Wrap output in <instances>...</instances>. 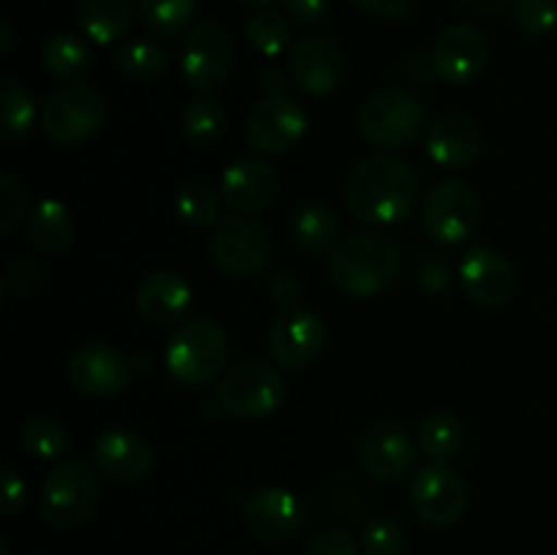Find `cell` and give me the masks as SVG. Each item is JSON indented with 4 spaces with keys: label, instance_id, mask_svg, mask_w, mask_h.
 <instances>
[{
    "label": "cell",
    "instance_id": "cell-1",
    "mask_svg": "<svg viewBox=\"0 0 557 555\" xmlns=\"http://www.w3.org/2000/svg\"><path fill=\"white\" fill-rule=\"evenodd\" d=\"M419 183L413 169L397 156H373L359 163L346 183V207L357 221L392 226L411 215Z\"/></svg>",
    "mask_w": 557,
    "mask_h": 555
},
{
    "label": "cell",
    "instance_id": "cell-2",
    "mask_svg": "<svg viewBox=\"0 0 557 555\" xmlns=\"http://www.w3.org/2000/svg\"><path fill=\"white\" fill-rule=\"evenodd\" d=\"M400 270L403 250L386 234L359 232L351 237H341L326 259L332 286L354 299L386 292L400 278Z\"/></svg>",
    "mask_w": 557,
    "mask_h": 555
},
{
    "label": "cell",
    "instance_id": "cell-3",
    "mask_svg": "<svg viewBox=\"0 0 557 555\" xmlns=\"http://www.w3.org/2000/svg\"><path fill=\"white\" fill-rule=\"evenodd\" d=\"M228 351V335L218 321H183L169 337L166 370L183 386H207L226 368Z\"/></svg>",
    "mask_w": 557,
    "mask_h": 555
},
{
    "label": "cell",
    "instance_id": "cell-4",
    "mask_svg": "<svg viewBox=\"0 0 557 555\" xmlns=\"http://www.w3.org/2000/svg\"><path fill=\"white\" fill-rule=\"evenodd\" d=\"M101 479L85 460H65L44 477L38 511L58 531H71L92 517L101 504Z\"/></svg>",
    "mask_w": 557,
    "mask_h": 555
},
{
    "label": "cell",
    "instance_id": "cell-5",
    "mask_svg": "<svg viewBox=\"0 0 557 555\" xmlns=\"http://www.w3.org/2000/svg\"><path fill=\"white\" fill-rule=\"evenodd\" d=\"M428 112L406 87H379L357 109V128L375 147H406L422 134Z\"/></svg>",
    "mask_w": 557,
    "mask_h": 555
},
{
    "label": "cell",
    "instance_id": "cell-6",
    "mask_svg": "<svg viewBox=\"0 0 557 555\" xmlns=\"http://www.w3.org/2000/svg\"><path fill=\"white\" fill-rule=\"evenodd\" d=\"M107 123V98L92 85H63L44 101V134L58 145H82Z\"/></svg>",
    "mask_w": 557,
    "mask_h": 555
},
{
    "label": "cell",
    "instance_id": "cell-7",
    "mask_svg": "<svg viewBox=\"0 0 557 555\" xmlns=\"http://www.w3.org/2000/svg\"><path fill=\"white\" fill-rule=\"evenodd\" d=\"M286 400V381L281 370L267 362L232 365L218 386V403L237 419H261L275 414Z\"/></svg>",
    "mask_w": 557,
    "mask_h": 555
},
{
    "label": "cell",
    "instance_id": "cell-8",
    "mask_svg": "<svg viewBox=\"0 0 557 555\" xmlns=\"http://www.w3.org/2000/svg\"><path fill=\"white\" fill-rule=\"evenodd\" d=\"M210 256L223 275L248 281L272 261V237L261 223L245 215H228L212 229Z\"/></svg>",
    "mask_w": 557,
    "mask_h": 555
},
{
    "label": "cell",
    "instance_id": "cell-9",
    "mask_svg": "<svg viewBox=\"0 0 557 555\" xmlns=\"http://www.w3.org/2000/svg\"><path fill=\"white\" fill-rule=\"evenodd\" d=\"M232 38L221 22L212 20L196 22L180 49L183 79L199 92H212L226 85L228 74H232Z\"/></svg>",
    "mask_w": 557,
    "mask_h": 555
},
{
    "label": "cell",
    "instance_id": "cell-10",
    "mask_svg": "<svg viewBox=\"0 0 557 555\" xmlns=\"http://www.w3.org/2000/svg\"><path fill=\"white\" fill-rule=\"evenodd\" d=\"M482 205L476 190L462 180H444L433 185L422 205V223L441 245H460L476 232Z\"/></svg>",
    "mask_w": 557,
    "mask_h": 555
},
{
    "label": "cell",
    "instance_id": "cell-11",
    "mask_svg": "<svg viewBox=\"0 0 557 555\" xmlns=\"http://www.w3.org/2000/svg\"><path fill=\"white\" fill-rule=\"evenodd\" d=\"M411 509L433 528H449L460 522L468 506V490L460 473L446 462H428L413 473Z\"/></svg>",
    "mask_w": 557,
    "mask_h": 555
},
{
    "label": "cell",
    "instance_id": "cell-12",
    "mask_svg": "<svg viewBox=\"0 0 557 555\" xmlns=\"http://www.w3.org/2000/svg\"><path fill=\"white\" fill-rule=\"evenodd\" d=\"M308 131V118L292 96H267L250 112L245 136L261 156H283L294 150Z\"/></svg>",
    "mask_w": 557,
    "mask_h": 555
},
{
    "label": "cell",
    "instance_id": "cell-13",
    "mask_svg": "<svg viewBox=\"0 0 557 555\" xmlns=\"http://www.w3.org/2000/svg\"><path fill=\"white\" fill-rule=\"evenodd\" d=\"M243 522L259 542H292L305 526V506L292 490L259 488L245 498Z\"/></svg>",
    "mask_w": 557,
    "mask_h": 555
},
{
    "label": "cell",
    "instance_id": "cell-14",
    "mask_svg": "<svg viewBox=\"0 0 557 555\" xmlns=\"http://www.w3.org/2000/svg\"><path fill=\"white\" fill-rule=\"evenodd\" d=\"M131 359L103 341L82 343L69 359V379L82 395L114 397L131 384Z\"/></svg>",
    "mask_w": 557,
    "mask_h": 555
},
{
    "label": "cell",
    "instance_id": "cell-15",
    "mask_svg": "<svg viewBox=\"0 0 557 555\" xmlns=\"http://www.w3.org/2000/svg\"><path fill=\"white\" fill-rule=\"evenodd\" d=\"M435 65V76L446 85H468L487 69L490 44L487 36L476 25H449L433 44L430 52Z\"/></svg>",
    "mask_w": 557,
    "mask_h": 555
},
{
    "label": "cell",
    "instance_id": "cell-16",
    "mask_svg": "<svg viewBox=\"0 0 557 555\" xmlns=\"http://www.w3.org/2000/svg\"><path fill=\"white\" fill-rule=\"evenodd\" d=\"M326 341V326L315 310L299 308L292 313H281L272 324L267 348L275 365L283 370H302L313 365Z\"/></svg>",
    "mask_w": 557,
    "mask_h": 555
},
{
    "label": "cell",
    "instance_id": "cell-17",
    "mask_svg": "<svg viewBox=\"0 0 557 555\" xmlns=\"http://www.w3.org/2000/svg\"><path fill=\"white\" fill-rule=\"evenodd\" d=\"M92 466L114 482H139L156 466V449L139 433L125 428L103 430L92 441Z\"/></svg>",
    "mask_w": 557,
    "mask_h": 555
},
{
    "label": "cell",
    "instance_id": "cell-18",
    "mask_svg": "<svg viewBox=\"0 0 557 555\" xmlns=\"http://www.w3.org/2000/svg\"><path fill=\"white\" fill-rule=\"evenodd\" d=\"M457 278H460L466 297L482 308H500L509 303L517 288L515 270L493 248L468 250L457 267Z\"/></svg>",
    "mask_w": 557,
    "mask_h": 555
},
{
    "label": "cell",
    "instance_id": "cell-19",
    "mask_svg": "<svg viewBox=\"0 0 557 555\" xmlns=\"http://www.w3.org/2000/svg\"><path fill=\"white\" fill-rule=\"evenodd\" d=\"M413 439L397 422L373 424L359 441V462L375 482H400L413 468Z\"/></svg>",
    "mask_w": 557,
    "mask_h": 555
},
{
    "label": "cell",
    "instance_id": "cell-20",
    "mask_svg": "<svg viewBox=\"0 0 557 555\" xmlns=\"http://www.w3.org/2000/svg\"><path fill=\"white\" fill-rule=\"evenodd\" d=\"M292 76L310 96H330L346 79V58L332 38L313 33L294 47Z\"/></svg>",
    "mask_w": 557,
    "mask_h": 555
},
{
    "label": "cell",
    "instance_id": "cell-21",
    "mask_svg": "<svg viewBox=\"0 0 557 555\" xmlns=\"http://www.w3.org/2000/svg\"><path fill=\"white\" fill-rule=\"evenodd\" d=\"M281 180H277L275 169L259 158H239V161L228 163L221 174V196L234 212L248 215V212H259L275 201Z\"/></svg>",
    "mask_w": 557,
    "mask_h": 555
},
{
    "label": "cell",
    "instance_id": "cell-22",
    "mask_svg": "<svg viewBox=\"0 0 557 555\" xmlns=\"http://www.w3.org/2000/svg\"><path fill=\"white\" fill-rule=\"evenodd\" d=\"M428 156L441 169H466L482 156V128L468 114H444L428 128Z\"/></svg>",
    "mask_w": 557,
    "mask_h": 555
},
{
    "label": "cell",
    "instance_id": "cell-23",
    "mask_svg": "<svg viewBox=\"0 0 557 555\" xmlns=\"http://www.w3.org/2000/svg\"><path fill=\"white\" fill-rule=\"evenodd\" d=\"M190 303H194V288L180 272L172 270L150 272L136 288V308L145 316V321L158 326H172L183 321Z\"/></svg>",
    "mask_w": 557,
    "mask_h": 555
},
{
    "label": "cell",
    "instance_id": "cell-24",
    "mask_svg": "<svg viewBox=\"0 0 557 555\" xmlns=\"http://www.w3.org/2000/svg\"><path fill=\"white\" fill-rule=\"evenodd\" d=\"M134 20L131 0H79L76 22L96 44H114L128 33Z\"/></svg>",
    "mask_w": 557,
    "mask_h": 555
},
{
    "label": "cell",
    "instance_id": "cell-25",
    "mask_svg": "<svg viewBox=\"0 0 557 555\" xmlns=\"http://www.w3.org/2000/svg\"><path fill=\"white\" fill-rule=\"evenodd\" d=\"M292 237L308 254H326L341 243V221L332 207L308 201L292 215Z\"/></svg>",
    "mask_w": 557,
    "mask_h": 555
},
{
    "label": "cell",
    "instance_id": "cell-26",
    "mask_svg": "<svg viewBox=\"0 0 557 555\" xmlns=\"http://www.w3.org/2000/svg\"><path fill=\"white\" fill-rule=\"evenodd\" d=\"M36 120L38 109L30 92L22 87V82L5 74L0 79V136H3V141H9V145L25 141L36 128Z\"/></svg>",
    "mask_w": 557,
    "mask_h": 555
},
{
    "label": "cell",
    "instance_id": "cell-27",
    "mask_svg": "<svg viewBox=\"0 0 557 555\" xmlns=\"http://www.w3.org/2000/svg\"><path fill=\"white\" fill-rule=\"evenodd\" d=\"M30 239L44 254H63L74 239V218L58 199L36 201L30 212Z\"/></svg>",
    "mask_w": 557,
    "mask_h": 555
},
{
    "label": "cell",
    "instance_id": "cell-28",
    "mask_svg": "<svg viewBox=\"0 0 557 555\" xmlns=\"http://www.w3.org/2000/svg\"><path fill=\"white\" fill-rule=\"evenodd\" d=\"M41 60L49 74L58 76V79H79L90 71L92 54L85 38H79L76 33L60 30L47 38L41 49Z\"/></svg>",
    "mask_w": 557,
    "mask_h": 555
},
{
    "label": "cell",
    "instance_id": "cell-29",
    "mask_svg": "<svg viewBox=\"0 0 557 555\" xmlns=\"http://www.w3.org/2000/svg\"><path fill=\"white\" fill-rule=\"evenodd\" d=\"M462 446L460 419L449 411H433L419 424V449L433 462L455 460Z\"/></svg>",
    "mask_w": 557,
    "mask_h": 555
},
{
    "label": "cell",
    "instance_id": "cell-30",
    "mask_svg": "<svg viewBox=\"0 0 557 555\" xmlns=\"http://www.w3.org/2000/svg\"><path fill=\"white\" fill-rule=\"evenodd\" d=\"M223 196L205 183H188L174 196V210L188 229H215L221 218Z\"/></svg>",
    "mask_w": 557,
    "mask_h": 555
},
{
    "label": "cell",
    "instance_id": "cell-31",
    "mask_svg": "<svg viewBox=\"0 0 557 555\" xmlns=\"http://www.w3.org/2000/svg\"><path fill=\"white\" fill-rule=\"evenodd\" d=\"M20 446L33 460H54L71 449V439L58 419L33 417L22 424Z\"/></svg>",
    "mask_w": 557,
    "mask_h": 555
},
{
    "label": "cell",
    "instance_id": "cell-32",
    "mask_svg": "<svg viewBox=\"0 0 557 555\" xmlns=\"http://www.w3.org/2000/svg\"><path fill=\"white\" fill-rule=\"evenodd\" d=\"M226 128V112L221 103L210 96L194 98L183 112V134L190 145L210 147L215 145Z\"/></svg>",
    "mask_w": 557,
    "mask_h": 555
},
{
    "label": "cell",
    "instance_id": "cell-33",
    "mask_svg": "<svg viewBox=\"0 0 557 555\" xmlns=\"http://www.w3.org/2000/svg\"><path fill=\"white\" fill-rule=\"evenodd\" d=\"M166 52L161 44L156 41H125L123 47L114 52V65L123 71L125 76L136 82H152L166 71Z\"/></svg>",
    "mask_w": 557,
    "mask_h": 555
},
{
    "label": "cell",
    "instance_id": "cell-34",
    "mask_svg": "<svg viewBox=\"0 0 557 555\" xmlns=\"http://www.w3.org/2000/svg\"><path fill=\"white\" fill-rule=\"evenodd\" d=\"M196 0H139V16L156 36H177L190 25Z\"/></svg>",
    "mask_w": 557,
    "mask_h": 555
},
{
    "label": "cell",
    "instance_id": "cell-35",
    "mask_svg": "<svg viewBox=\"0 0 557 555\" xmlns=\"http://www.w3.org/2000/svg\"><path fill=\"white\" fill-rule=\"evenodd\" d=\"M245 36H248L250 47L256 49L264 58H275L292 41V27L275 11H259L256 16H250L248 27H245Z\"/></svg>",
    "mask_w": 557,
    "mask_h": 555
},
{
    "label": "cell",
    "instance_id": "cell-36",
    "mask_svg": "<svg viewBox=\"0 0 557 555\" xmlns=\"http://www.w3.org/2000/svg\"><path fill=\"white\" fill-rule=\"evenodd\" d=\"M362 553L364 555H403L408 547V536L403 526L392 517H373L362 528Z\"/></svg>",
    "mask_w": 557,
    "mask_h": 555
},
{
    "label": "cell",
    "instance_id": "cell-37",
    "mask_svg": "<svg viewBox=\"0 0 557 555\" xmlns=\"http://www.w3.org/2000/svg\"><path fill=\"white\" fill-rule=\"evenodd\" d=\"M511 16L528 38H544L557 27V0H517Z\"/></svg>",
    "mask_w": 557,
    "mask_h": 555
},
{
    "label": "cell",
    "instance_id": "cell-38",
    "mask_svg": "<svg viewBox=\"0 0 557 555\" xmlns=\"http://www.w3.org/2000/svg\"><path fill=\"white\" fill-rule=\"evenodd\" d=\"M27 194L22 180H16L11 172L0 174V234H11L16 223L25 215Z\"/></svg>",
    "mask_w": 557,
    "mask_h": 555
},
{
    "label": "cell",
    "instance_id": "cell-39",
    "mask_svg": "<svg viewBox=\"0 0 557 555\" xmlns=\"http://www.w3.org/2000/svg\"><path fill=\"white\" fill-rule=\"evenodd\" d=\"M44 286V270L33 259H14L5 270L3 292H11L14 297H33Z\"/></svg>",
    "mask_w": 557,
    "mask_h": 555
},
{
    "label": "cell",
    "instance_id": "cell-40",
    "mask_svg": "<svg viewBox=\"0 0 557 555\" xmlns=\"http://www.w3.org/2000/svg\"><path fill=\"white\" fill-rule=\"evenodd\" d=\"M417 275H419V283H422L424 292L438 294V292H444V288L451 283V278H455V267H451V261L446 259V256L424 254L422 259H419Z\"/></svg>",
    "mask_w": 557,
    "mask_h": 555
},
{
    "label": "cell",
    "instance_id": "cell-41",
    "mask_svg": "<svg viewBox=\"0 0 557 555\" xmlns=\"http://www.w3.org/2000/svg\"><path fill=\"white\" fill-rule=\"evenodd\" d=\"M267 294H270L272 305H275L281 313H292V310H299L302 286H299V281L292 272H277L270 281V286H267Z\"/></svg>",
    "mask_w": 557,
    "mask_h": 555
},
{
    "label": "cell",
    "instance_id": "cell-42",
    "mask_svg": "<svg viewBox=\"0 0 557 555\" xmlns=\"http://www.w3.org/2000/svg\"><path fill=\"white\" fill-rule=\"evenodd\" d=\"M308 555H359V547L348 531L326 528V531L315 533L308 547Z\"/></svg>",
    "mask_w": 557,
    "mask_h": 555
},
{
    "label": "cell",
    "instance_id": "cell-43",
    "mask_svg": "<svg viewBox=\"0 0 557 555\" xmlns=\"http://www.w3.org/2000/svg\"><path fill=\"white\" fill-rule=\"evenodd\" d=\"M27 506V484L11 468H3V495H0V511L3 517H16Z\"/></svg>",
    "mask_w": 557,
    "mask_h": 555
},
{
    "label": "cell",
    "instance_id": "cell-44",
    "mask_svg": "<svg viewBox=\"0 0 557 555\" xmlns=\"http://www.w3.org/2000/svg\"><path fill=\"white\" fill-rule=\"evenodd\" d=\"M419 3L422 0H357L359 9L375 20H406L419 9Z\"/></svg>",
    "mask_w": 557,
    "mask_h": 555
},
{
    "label": "cell",
    "instance_id": "cell-45",
    "mask_svg": "<svg viewBox=\"0 0 557 555\" xmlns=\"http://www.w3.org/2000/svg\"><path fill=\"white\" fill-rule=\"evenodd\" d=\"M283 9H286V14L292 20L313 25V22H321L326 16L330 0H283Z\"/></svg>",
    "mask_w": 557,
    "mask_h": 555
},
{
    "label": "cell",
    "instance_id": "cell-46",
    "mask_svg": "<svg viewBox=\"0 0 557 555\" xmlns=\"http://www.w3.org/2000/svg\"><path fill=\"white\" fill-rule=\"evenodd\" d=\"M259 85L267 96H283L288 82H286V74H283V69H277V65H267V69H261L259 74Z\"/></svg>",
    "mask_w": 557,
    "mask_h": 555
},
{
    "label": "cell",
    "instance_id": "cell-47",
    "mask_svg": "<svg viewBox=\"0 0 557 555\" xmlns=\"http://www.w3.org/2000/svg\"><path fill=\"white\" fill-rule=\"evenodd\" d=\"M460 3L482 16H500L504 11L515 9L517 0H460Z\"/></svg>",
    "mask_w": 557,
    "mask_h": 555
},
{
    "label": "cell",
    "instance_id": "cell-48",
    "mask_svg": "<svg viewBox=\"0 0 557 555\" xmlns=\"http://www.w3.org/2000/svg\"><path fill=\"white\" fill-rule=\"evenodd\" d=\"M406 71L411 76H417V79H430V76L435 74L433 58H424V54H411V58L406 60Z\"/></svg>",
    "mask_w": 557,
    "mask_h": 555
},
{
    "label": "cell",
    "instance_id": "cell-49",
    "mask_svg": "<svg viewBox=\"0 0 557 555\" xmlns=\"http://www.w3.org/2000/svg\"><path fill=\"white\" fill-rule=\"evenodd\" d=\"M0 36H3L0 38V52L9 54L14 49V27H11L9 20L0 22Z\"/></svg>",
    "mask_w": 557,
    "mask_h": 555
},
{
    "label": "cell",
    "instance_id": "cell-50",
    "mask_svg": "<svg viewBox=\"0 0 557 555\" xmlns=\"http://www.w3.org/2000/svg\"><path fill=\"white\" fill-rule=\"evenodd\" d=\"M243 5H250V9H267V5L277 3V0H239Z\"/></svg>",
    "mask_w": 557,
    "mask_h": 555
},
{
    "label": "cell",
    "instance_id": "cell-51",
    "mask_svg": "<svg viewBox=\"0 0 557 555\" xmlns=\"http://www.w3.org/2000/svg\"><path fill=\"white\" fill-rule=\"evenodd\" d=\"M0 555H11L9 544H5V542H0Z\"/></svg>",
    "mask_w": 557,
    "mask_h": 555
},
{
    "label": "cell",
    "instance_id": "cell-52",
    "mask_svg": "<svg viewBox=\"0 0 557 555\" xmlns=\"http://www.w3.org/2000/svg\"><path fill=\"white\" fill-rule=\"evenodd\" d=\"M25 555H44V553H25Z\"/></svg>",
    "mask_w": 557,
    "mask_h": 555
}]
</instances>
